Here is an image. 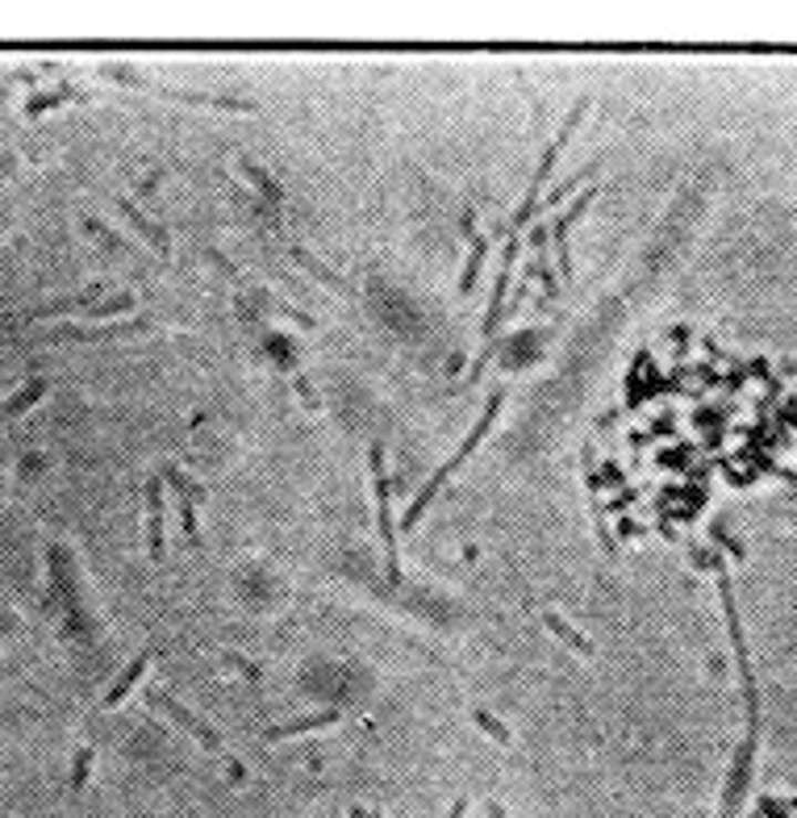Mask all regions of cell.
Masks as SVG:
<instances>
[{
	"instance_id": "1",
	"label": "cell",
	"mask_w": 797,
	"mask_h": 818,
	"mask_svg": "<svg viewBox=\"0 0 797 818\" xmlns=\"http://www.w3.org/2000/svg\"><path fill=\"white\" fill-rule=\"evenodd\" d=\"M501 410H506V389H501V393H493L489 405H485V414L476 418V426L468 431V438L459 443V452H455L452 459H443V468H438V473L431 476L426 485H422V493L414 497V506L405 509V518H401V530H414V527H417V518H422V514L431 509V501H435L438 493H443V485H447V480H452V476L459 473L464 464H468V455L476 452V447L485 443V435H489L493 426H497V418H501Z\"/></svg>"
},
{
	"instance_id": "2",
	"label": "cell",
	"mask_w": 797,
	"mask_h": 818,
	"mask_svg": "<svg viewBox=\"0 0 797 818\" xmlns=\"http://www.w3.org/2000/svg\"><path fill=\"white\" fill-rule=\"evenodd\" d=\"M514 263H518V235H506V251H501V263H497L489 310H485V327H480V355H476V367H472L468 381H480V376H485L493 351H497V330H501V318H506V297H509V280H514Z\"/></svg>"
},
{
	"instance_id": "3",
	"label": "cell",
	"mask_w": 797,
	"mask_h": 818,
	"mask_svg": "<svg viewBox=\"0 0 797 818\" xmlns=\"http://www.w3.org/2000/svg\"><path fill=\"white\" fill-rule=\"evenodd\" d=\"M584 113H589V96H580L577 105H572V113H568V122H563V130L544 146V155H539V172H535V180H530L522 205H518V214H514V230H522L526 221L539 214V193H544L547 180H551V172H556V164H560L563 146L572 143V134H577V126L584 122Z\"/></svg>"
},
{
	"instance_id": "4",
	"label": "cell",
	"mask_w": 797,
	"mask_h": 818,
	"mask_svg": "<svg viewBox=\"0 0 797 818\" xmlns=\"http://www.w3.org/2000/svg\"><path fill=\"white\" fill-rule=\"evenodd\" d=\"M368 464H372V489H376V522H381L384 568L397 581L401 560H397V527H393V489H389V455H384V443L368 447Z\"/></svg>"
},
{
	"instance_id": "5",
	"label": "cell",
	"mask_w": 797,
	"mask_h": 818,
	"mask_svg": "<svg viewBox=\"0 0 797 818\" xmlns=\"http://www.w3.org/2000/svg\"><path fill=\"white\" fill-rule=\"evenodd\" d=\"M143 697H146V706L155 710V714H164L167 723H176L180 731H188V735H193V739H197V744L205 747V752H214V756H226V747H221V735H218V731L209 727L205 718H197L193 710H184L180 702L172 697V693H164V690H146Z\"/></svg>"
},
{
	"instance_id": "6",
	"label": "cell",
	"mask_w": 797,
	"mask_h": 818,
	"mask_svg": "<svg viewBox=\"0 0 797 818\" xmlns=\"http://www.w3.org/2000/svg\"><path fill=\"white\" fill-rule=\"evenodd\" d=\"M756 744H760V727H747L743 744L735 747V760H731V773H726L723 785V806H718V818H739L743 794L752 785V764H756Z\"/></svg>"
},
{
	"instance_id": "7",
	"label": "cell",
	"mask_w": 797,
	"mask_h": 818,
	"mask_svg": "<svg viewBox=\"0 0 797 818\" xmlns=\"http://www.w3.org/2000/svg\"><path fill=\"white\" fill-rule=\"evenodd\" d=\"M164 480L176 489V506H180V527H184V543L188 547H200V527H197V506L200 497H205V489L200 485H193L184 473H176V468H164Z\"/></svg>"
},
{
	"instance_id": "8",
	"label": "cell",
	"mask_w": 797,
	"mask_h": 818,
	"mask_svg": "<svg viewBox=\"0 0 797 818\" xmlns=\"http://www.w3.org/2000/svg\"><path fill=\"white\" fill-rule=\"evenodd\" d=\"M589 200H598V188H584V193H580V197L572 200L568 209H563L560 218H556V226L547 230V235L556 238V268H560V276H563V280L572 276V255H568V230H572V226H577V221L584 218V209H589Z\"/></svg>"
},
{
	"instance_id": "9",
	"label": "cell",
	"mask_w": 797,
	"mask_h": 818,
	"mask_svg": "<svg viewBox=\"0 0 797 818\" xmlns=\"http://www.w3.org/2000/svg\"><path fill=\"white\" fill-rule=\"evenodd\" d=\"M134 89H146L155 96H167V101H184V105H214V110H230V113H255L251 101H235V96H205V92H184V89H167V84H151L143 75H126Z\"/></svg>"
},
{
	"instance_id": "10",
	"label": "cell",
	"mask_w": 797,
	"mask_h": 818,
	"mask_svg": "<svg viewBox=\"0 0 797 818\" xmlns=\"http://www.w3.org/2000/svg\"><path fill=\"white\" fill-rule=\"evenodd\" d=\"M464 238H468V263H464V276H459V292L468 297L476 289V280L485 272V259H489V238L476 221V209H464Z\"/></svg>"
},
{
	"instance_id": "11",
	"label": "cell",
	"mask_w": 797,
	"mask_h": 818,
	"mask_svg": "<svg viewBox=\"0 0 797 818\" xmlns=\"http://www.w3.org/2000/svg\"><path fill=\"white\" fill-rule=\"evenodd\" d=\"M146 551L151 565H164V473L146 480Z\"/></svg>"
},
{
	"instance_id": "12",
	"label": "cell",
	"mask_w": 797,
	"mask_h": 818,
	"mask_svg": "<svg viewBox=\"0 0 797 818\" xmlns=\"http://www.w3.org/2000/svg\"><path fill=\"white\" fill-rule=\"evenodd\" d=\"M238 167H242V176H247V180L255 184V193H259V200H263L268 218L276 221V214L284 209V188H280V184L272 180V172H268V167H259L255 159H247V155L238 159Z\"/></svg>"
},
{
	"instance_id": "13",
	"label": "cell",
	"mask_w": 797,
	"mask_h": 818,
	"mask_svg": "<svg viewBox=\"0 0 797 818\" xmlns=\"http://www.w3.org/2000/svg\"><path fill=\"white\" fill-rule=\"evenodd\" d=\"M343 714L339 710H318V714H306V718H292V723H280V727L263 731V744H280V739H292V735H309V731L334 727Z\"/></svg>"
},
{
	"instance_id": "14",
	"label": "cell",
	"mask_w": 797,
	"mask_h": 818,
	"mask_svg": "<svg viewBox=\"0 0 797 818\" xmlns=\"http://www.w3.org/2000/svg\"><path fill=\"white\" fill-rule=\"evenodd\" d=\"M117 209L126 214V221H130V226H134V230H138V235H143L146 242L155 247V251H159V255H172V238H167V230H164V226H159V221H155V218H146L143 209H138V205H134V200H130V197H117Z\"/></svg>"
},
{
	"instance_id": "15",
	"label": "cell",
	"mask_w": 797,
	"mask_h": 818,
	"mask_svg": "<svg viewBox=\"0 0 797 818\" xmlns=\"http://www.w3.org/2000/svg\"><path fill=\"white\" fill-rule=\"evenodd\" d=\"M289 255H292V263H297V268H306L309 276H318V280H322V284H330V289H334V292H343V297H355V289L346 284L343 276H339V272H330L327 263H322L318 255L309 251V247H301V242H289Z\"/></svg>"
},
{
	"instance_id": "16",
	"label": "cell",
	"mask_w": 797,
	"mask_h": 818,
	"mask_svg": "<svg viewBox=\"0 0 797 818\" xmlns=\"http://www.w3.org/2000/svg\"><path fill=\"white\" fill-rule=\"evenodd\" d=\"M151 322H134V327H96V330H75L63 327L55 334H46V343H96V339H117V334H143Z\"/></svg>"
},
{
	"instance_id": "17",
	"label": "cell",
	"mask_w": 797,
	"mask_h": 818,
	"mask_svg": "<svg viewBox=\"0 0 797 818\" xmlns=\"http://www.w3.org/2000/svg\"><path fill=\"white\" fill-rule=\"evenodd\" d=\"M146 664H151V652H138V655H134V660H130V669H122V676H117V681L110 685V693H105V702H101V706H105V710H117V706H122V702H126V693L134 690L138 681H143Z\"/></svg>"
},
{
	"instance_id": "18",
	"label": "cell",
	"mask_w": 797,
	"mask_h": 818,
	"mask_svg": "<svg viewBox=\"0 0 797 818\" xmlns=\"http://www.w3.org/2000/svg\"><path fill=\"white\" fill-rule=\"evenodd\" d=\"M46 389H51V381H46V376H34L30 384H21L18 393L4 401V418H18V414H25L30 405H38V401L46 397Z\"/></svg>"
},
{
	"instance_id": "19",
	"label": "cell",
	"mask_w": 797,
	"mask_h": 818,
	"mask_svg": "<svg viewBox=\"0 0 797 818\" xmlns=\"http://www.w3.org/2000/svg\"><path fill=\"white\" fill-rule=\"evenodd\" d=\"M544 622H547V631H551V635H560L577 655H593V643H589L584 635H577V631H572V627H568V622H563L556 610H544Z\"/></svg>"
},
{
	"instance_id": "20",
	"label": "cell",
	"mask_w": 797,
	"mask_h": 818,
	"mask_svg": "<svg viewBox=\"0 0 797 818\" xmlns=\"http://www.w3.org/2000/svg\"><path fill=\"white\" fill-rule=\"evenodd\" d=\"M134 310V292H117V297H110V301H101V306H92V310H84L96 322V318H110V313H126Z\"/></svg>"
},
{
	"instance_id": "21",
	"label": "cell",
	"mask_w": 797,
	"mask_h": 818,
	"mask_svg": "<svg viewBox=\"0 0 797 818\" xmlns=\"http://www.w3.org/2000/svg\"><path fill=\"white\" fill-rule=\"evenodd\" d=\"M472 718H476V727L480 731H489L493 739H497V744H509V731L501 727V723H497V718H493L489 710H476V714H472Z\"/></svg>"
},
{
	"instance_id": "22",
	"label": "cell",
	"mask_w": 797,
	"mask_h": 818,
	"mask_svg": "<svg viewBox=\"0 0 797 818\" xmlns=\"http://www.w3.org/2000/svg\"><path fill=\"white\" fill-rule=\"evenodd\" d=\"M89 768H92V747H80V752H75V764H72V785H75V789H84V781H89Z\"/></svg>"
},
{
	"instance_id": "23",
	"label": "cell",
	"mask_w": 797,
	"mask_h": 818,
	"mask_svg": "<svg viewBox=\"0 0 797 818\" xmlns=\"http://www.w3.org/2000/svg\"><path fill=\"white\" fill-rule=\"evenodd\" d=\"M489 818H506V810H501V806L493 801V806H489Z\"/></svg>"
}]
</instances>
